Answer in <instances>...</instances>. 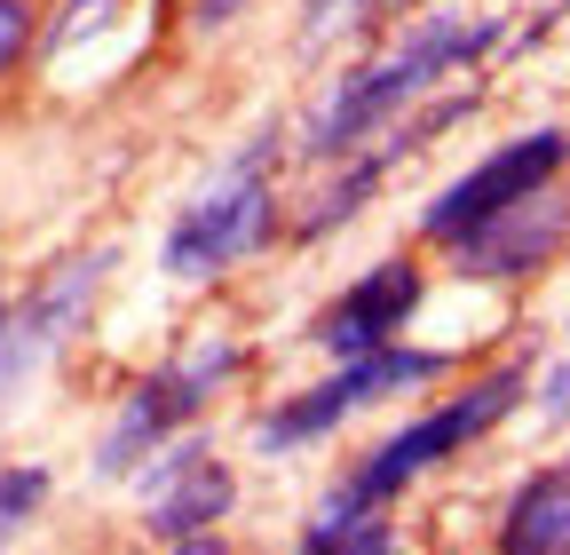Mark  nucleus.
Instances as JSON below:
<instances>
[{"instance_id":"f257e3e1","label":"nucleus","mask_w":570,"mask_h":555,"mask_svg":"<svg viewBox=\"0 0 570 555\" xmlns=\"http://www.w3.org/2000/svg\"><path fill=\"white\" fill-rule=\"evenodd\" d=\"M499 40H508V25H499V17H420L389 56L356 64L348 80H333V88L309 104L302 152H309V159H341V152H356V144H373V135H381L389 119H404L420 96H436L444 80L475 72Z\"/></svg>"},{"instance_id":"f03ea898","label":"nucleus","mask_w":570,"mask_h":555,"mask_svg":"<svg viewBox=\"0 0 570 555\" xmlns=\"http://www.w3.org/2000/svg\"><path fill=\"white\" fill-rule=\"evenodd\" d=\"M277 144L285 135L262 127L254 144L175 215V231L159 246V270L175 278V286H214L230 262L269 246V231H277Z\"/></svg>"},{"instance_id":"7ed1b4c3","label":"nucleus","mask_w":570,"mask_h":555,"mask_svg":"<svg viewBox=\"0 0 570 555\" xmlns=\"http://www.w3.org/2000/svg\"><path fill=\"white\" fill-rule=\"evenodd\" d=\"M238 366H246V350L238 341H223V333H198V341H183V350L167 358V366H151L127 397H119V412H111V429L96 437V476L104 484H119V476H135L142 460H151L175 429H190L198 412L223 397L230 381H238Z\"/></svg>"},{"instance_id":"20e7f679","label":"nucleus","mask_w":570,"mask_h":555,"mask_svg":"<svg viewBox=\"0 0 570 555\" xmlns=\"http://www.w3.org/2000/svg\"><path fill=\"white\" fill-rule=\"evenodd\" d=\"M523 397H531V373H523V366H499V373L468 381L460 397L428 405L420 421H404L396 437H381L365 460L341 476V493H356V500H389V508H396V493H412L428 468H444V460H460L475 437H491Z\"/></svg>"},{"instance_id":"39448f33","label":"nucleus","mask_w":570,"mask_h":555,"mask_svg":"<svg viewBox=\"0 0 570 555\" xmlns=\"http://www.w3.org/2000/svg\"><path fill=\"white\" fill-rule=\"evenodd\" d=\"M562 167H570V135H562V127H531V135L499 144L491 159H475L468 175H452L436 198H428V206H420V238H428V246H452V238H468L475 223H491L499 206H515L523 191L554 183Z\"/></svg>"},{"instance_id":"423d86ee","label":"nucleus","mask_w":570,"mask_h":555,"mask_svg":"<svg viewBox=\"0 0 570 555\" xmlns=\"http://www.w3.org/2000/svg\"><path fill=\"white\" fill-rule=\"evenodd\" d=\"M135 484H142V532L159 547H223L214 524L238 508L230 460H214L206 445H159L135 468Z\"/></svg>"},{"instance_id":"0eeeda50","label":"nucleus","mask_w":570,"mask_h":555,"mask_svg":"<svg viewBox=\"0 0 570 555\" xmlns=\"http://www.w3.org/2000/svg\"><path fill=\"white\" fill-rule=\"evenodd\" d=\"M570 246V183H539L523 191L515 206H499L491 223H475L468 238H452V270L460 278H483V286H499V278H539L554 254Z\"/></svg>"},{"instance_id":"6e6552de","label":"nucleus","mask_w":570,"mask_h":555,"mask_svg":"<svg viewBox=\"0 0 570 555\" xmlns=\"http://www.w3.org/2000/svg\"><path fill=\"white\" fill-rule=\"evenodd\" d=\"M420 294H428L420 262H412V254H389V262H373V270H356L348 286L309 318V341H317L325 358H365V350H389V341H404V325H412Z\"/></svg>"},{"instance_id":"1a4fd4ad","label":"nucleus","mask_w":570,"mask_h":555,"mask_svg":"<svg viewBox=\"0 0 570 555\" xmlns=\"http://www.w3.org/2000/svg\"><path fill=\"white\" fill-rule=\"evenodd\" d=\"M499 547L508 555H570V460L515 484L508 516H499Z\"/></svg>"},{"instance_id":"9d476101","label":"nucleus","mask_w":570,"mask_h":555,"mask_svg":"<svg viewBox=\"0 0 570 555\" xmlns=\"http://www.w3.org/2000/svg\"><path fill=\"white\" fill-rule=\"evenodd\" d=\"M302 547H317V555H389L396 547V524H389V500H356V493H333L309 508V524H302Z\"/></svg>"},{"instance_id":"9b49d317","label":"nucleus","mask_w":570,"mask_h":555,"mask_svg":"<svg viewBox=\"0 0 570 555\" xmlns=\"http://www.w3.org/2000/svg\"><path fill=\"white\" fill-rule=\"evenodd\" d=\"M404 9H420V0H302L294 40L302 48H333V40H356V32H381Z\"/></svg>"},{"instance_id":"f8f14e48","label":"nucleus","mask_w":570,"mask_h":555,"mask_svg":"<svg viewBox=\"0 0 570 555\" xmlns=\"http://www.w3.org/2000/svg\"><path fill=\"white\" fill-rule=\"evenodd\" d=\"M48 493H56V476H48L40 460H17V468H0V539H9L17 524H32V516L48 508Z\"/></svg>"},{"instance_id":"ddd939ff","label":"nucleus","mask_w":570,"mask_h":555,"mask_svg":"<svg viewBox=\"0 0 570 555\" xmlns=\"http://www.w3.org/2000/svg\"><path fill=\"white\" fill-rule=\"evenodd\" d=\"M119 9H127V0H63V17H56V25L40 32V48H48V56H63L71 40H88V32H104V25H111Z\"/></svg>"},{"instance_id":"4468645a","label":"nucleus","mask_w":570,"mask_h":555,"mask_svg":"<svg viewBox=\"0 0 570 555\" xmlns=\"http://www.w3.org/2000/svg\"><path fill=\"white\" fill-rule=\"evenodd\" d=\"M40 48V0H0V80Z\"/></svg>"},{"instance_id":"2eb2a0df","label":"nucleus","mask_w":570,"mask_h":555,"mask_svg":"<svg viewBox=\"0 0 570 555\" xmlns=\"http://www.w3.org/2000/svg\"><path fill=\"white\" fill-rule=\"evenodd\" d=\"M539 412H547V421H570V341H562V358L539 381Z\"/></svg>"},{"instance_id":"dca6fc26","label":"nucleus","mask_w":570,"mask_h":555,"mask_svg":"<svg viewBox=\"0 0 570 555\" xmlns=\"http://www.w3.org/2000/svg\"><path fill=\"white\" fill-rule=\"evenodd\" d=\"M238 9H246V0H190V25H198V32H223Z\"/></svg>"},{"instance_id":"f3484780","label":"nucleus","mask_w":570,"mask_h":555,"mask_svg":"<svg viewBox=\"0 0 570 555\" xmlns=\"http://www.w3.org/2000/svg\"><path fill=\"white\" fill-rule=\"evenodd\" d=\"M0 270H9V262H0ZM0 310H9V278H0Z\"/></svg>"}]
</instances>
